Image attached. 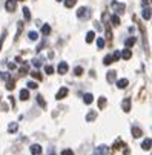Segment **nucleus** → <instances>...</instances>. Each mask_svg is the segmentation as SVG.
<instances>
[{"label":"nucleus","instance_id":"f257e3e1","mask_svg":"<svg viewBox=\"0 0 152 155\" xmlns=\"http://www.w3.org/2000/svg\"><path fill=\"white\" fill-rule=\"evenodd\" d=\"M111 8L114 9L115 14H123V11L126 9V5H124V3H120V2H112L111 3Z\"/></svg>","mask_w":152,"mask_h":155},{"label":"nucleus","instance_id":"f03ea898","mask_svg":"<svg viewBox=\"0 0 152 155\" xmlns=\"http://www.w3.org/2000/svg\"><path fill=\"white\" fill-rule=\"evenodd\" d=\"M89 16H91V14H89V8H86V6H82V8H78V11H77V17H78V19H84V20H86V19H89Z\"/></svg>","mask_w":152,"mask_h":155},{"label":"nucleus","instance_id":"7ed1b4c3","mask_svg":"<svg viewBox=\"0 0 152 155\" xmlns=\"http://www.w3.org/2000/svg\"><path fill=\"white\" fill-rule=\"evenodd\" d=\"M68 69H69V66H68V63H66V61H60L59 68H57V71H59V74H60V75L66 74V72H68Z\"/></svg>","mask_w":152,"mask_h":155},{"label":"nucleus","instance_id":"20e7f679","mask_svg":"<svg viewBox=\"0 0 152 155\" xmlns=\"http://www.w3.org/2000/svg\"><path fill=\"white\" fill-rule=\"evenodd\" d=\"M122 109L124 111V112H129V111H131V98H129V97L123 98V101H122Z\"/></svg>","mask_w":152,"mask_h":155},{"label":"nucleus","instance_id":"39448f33","mask_svg":"<svg viewBox=\"0 0 152 155\" xmlns=\"http://www.w3.org/2000/svg\"><path fill=\"white\" fill-rule=\"evenodd\" d=\"M5 8H6V11H8V12L16 11V8H17V2H16V0H8L6 5H5Z\"/></svg>","mask_w":152,"mask_h":155},{"label":"nucleus","instance_id":"423d86ee","mask_svg":"<svg viewBox=\"0 0 152 155\" xmlns=\"http://www.w3.org/2000/svg\"><path fill=\"white\" fill-rule=\"evenodd\" d=\"M108 146H105V144H101V146H98V148L95 149V155H108Z\"/></svg>","mask_w":152,"mask_h":155},{"label":"nucleus","instance_id":"0eeeda50","mask_svg":"<svg viewBox=\"0 0 152 155\" xmlns=\"http://www.w3.org/2000/svg\"><path fill=\"white\" fill-rule=\"evenodd\" d=\"M128 85H129L128 78H120V80H117V88L118 89H126Z\"/></svg>","mask_w":152,"mask_h":155},{"label":"nucleus","instance_id":"6e6552de","mask_svg":"<svg viewBox=\"0 0 152 155\" xmlns=\"http://www.w3.org/2000/svg\"><path fill=\"white\" fill-rule=\"evenodd\" d=\"M68 88H61V89L59 91V92H57V95H55V98L57 100H61V98H65V97L66 95H68Z\"/></svg>","mask_w":152,"mask_h":155},{"label":"nucleus","instance_id":"1a4fd4ad","mask_svg":"<svg viewBox=\"0 0 152 155\" xmlns=\"http://www.w3.org/2000/svg\"><path fill=\"white\" fill-rule=\"evenodd\" d=\"M120 57H122V59H124V60H129L132 57V52H131V49H129V48H126V49H123L122 52H120Z\"/></svg>","mask_w":152,"mask_h":155},{"label":"nucleus","instance_id":"9d476101","mask_svg":"<svg viewBox=\"0 0 152 155\" xmlns=\"http://www.w3.org/2000/svg\"><path fill=\"white\" fill-rule=\"evenodd\" d=\"M95 118H97V111H89V112L86 114V121H88V123L94 121Z\"/></svg>","mask_w":152,"mask_h":155},{"label":"nucleus","instance_id":"9b49d317","mask_svg":"<svg viewBox=\"0 0 152 155\" xmlns=\"http://www.w3.org/2000/svg\"><path fill=\"white\" fill-rule=\"evenodd\" d=\"M31 154L32 155H40L42 154V146L40 144H32L31 146Z\"/></svg>","mask_w":152,"mask_h":155},{"label":"nucleus","instance_id":"f8f14e48","mask_svg":"<svg viewBox=\"0 0 152 155\" xmlns=\"http://www.w3.org/2000/svg\"><path fill=\"white\" fill-rule=\"evenodd\" d=\"M137 43V37H129V38H126L124 40V46L126 48H131V46H134Z\"/></svg>","mask_w":152,"mask_h":155},{"label":"nucleus","instance_id":"ddd939ff","mask_svg":"<svg viewBox=\"0 0 152 155\" xmlns=\"http://www.w3.org/2000/svg\"><path fill=\"white\" fill-rule=\"evenodd\" d=\"M124 146H126V144H124V141H123L122 138H117V140H115V143H114L112 148H114V149H123Z\"/></svg>","mask_w":152,"mask_h":155},{"label":"nucleus","instance_id":"4468645a","mask_svg":"<svg viewBox=\"0 0 152 155\" xmlns=\"http://www.w3.org/2000/svg\"><path fill=\"white\" fill-rule=\"evenodd\" d=\"M132 135L135 137V138H138V137H141L143 135V131L140 129V127H137V126H132Z\"/></svg>","mask_w":152,"mask_h":155},{"label":"nucleus","instance_id":"2eb2a0df","mask_svg":"<svg viewBox=\"0 0 152 155\" xmlns=\"http://www.w3.org/2000/svg\"><path fill=\"white\" fill-rule=\"evenodd\" d=\"M141 16H143V19H145V20H151V8L149 6H145Z\"/></svg>","mask_w":152,"mask_h":155},{"label":"nucleus","instance_id":"dca6fc26","mask_svg":"<svg viewBox=\"0 0 152 155\" xmlns=\"http://www.w3.org/2000/svg\"><path fill=\"white\" fill-rule=\"evenodd\" d=\"M20 100H23V101L29 100V91L28 89H22L20 91Z\"/></svg>","mask_w":152,"mask_h":155},{"label":"nucleus","instance_id":"f3484780","mask_svg":"<svg viewBox=\"0 0 152 155\" xmlns=\"http://www.w3.org/2000/svg\"><path fill=\"white\" fill-rule=\"evenodd\" d=\"M83 101H84L86 104H91L92 101H94V95H92V94H89V92H88V94H84V97H83Z\"/></svg>","mask_w":152,"mask_h":155},{"label":"nucleus","instance_id":"a211bd4d","mask_svg":"<svg viewBox=\"0 0 152 155\" xmlns=\"http://www.w3.org/2000/svg\"><path fill=\"white\" fill-rule=\"evenodd\" d=\"M151 144H152V140H151V138H146V140L141 143V148L145 149V150H149V149H151Z\"/></svg>","mask_w":152,"mask_h":155},{"label":"nucleus","instance_id":"6ab92c4d","mask_svg":"<svg viewBox=\"0 0 152 155\" xmlns=\"http://www.w3.org/2000/svg\"><path fill=\"white\" fill-rule=\"evenodd\" d=\"M115 71H109L108 72V75H106V80H108L109 83H112V82H115Z\"/></svg>","mask_w":152,"mask_h":155},{"label":"nucleus","instance_id":"aec40b11","mask_svg":"<svg viewBox=\"0 0 152 155\" xmlns=\"http://www.w3.org/2000/svg\"><path fill=\"white\" fill-rule=\"evenodd\" d=\"M16 88V80H12V78H8V83H6V89L8 91H12Z\"/></svg>","mask_w":152,"mask_h":155},{"label":"nucleus","instance_id":"412c9836","mask_svg":"<svg viewBox=\"0 0 152 155\" xmlns=\"http://www.w3.org/2000/svg\"><path fill=\"white\" fill-rule=\"evenodd\" d=\"M8 131H9L11 134H14V132L19 131V125H17V123H9V126H8Z\"/></svg>","mask_w":152,"mask_h":155},{"label":"nucleus","instance_id":"4be33fe9","mask_svg":"<svg viewBox=\"0 0 152 155\" xmlns=\"http://www.w3.org/2000/svg\"><path fill=\"white\" fill-rule=\"evenodd\" d=\"M42 61H43L42 57H37V59L32 60V66H34L35 69H37V68H40V66H42Z\"/></svg>","mask_w":152,"mask_h":155},{"label":"nucleus","instance_id":"5701e85b","mask_svg":"<svg viewBox=\"0 0 152 155\" xmlns=\"http://www.w3.org/2000/svg\"><path fill=\"white\" fill-rule=\"evenodd\" d=\"M94 38H95V32H94V31H89L86 34V42L91 43V42H94Z\"/></svg>","mask_w":152,"mask_h":155},{"label":"nucleus","instance_id":"b1692460","mask_svg":"<svg viewBox=\"0 0 152 155\" xmlns=\"http://www.w3.org/2000/svg\"><path fill=\"white\" fill-rule=\"evenodd\" d=\"M23 17H25V20L26 22H29L31 20V12H29V8H23Z\"/></svg>","mask_w":152,"mask_h":155},{"label":"nucleus","instance_id":"393cba45","mask_svg":"<svg viewBox=\"0 0 152 155\" xmlns=\"http://www.w3.org/2000/svg\"><path fill=\"white\" fill-rule=\"evenodd\" d=\"M35 98H37V103H39L40 106H42V108H46V101H45L43 95H37Z\"/></svg>","mask_w":152,"mask_h":155},{"label":"nucleus","instance_id":"a878e982","mask_svg":"<svg viewBox=\"0 0 152 155\" xmlns=\"http://www.w3.org/2000/svg\"><path fill=\"white\" fill-rule=\"evenodd\" d=\"M28 37H29V40H31V42H35V40L39 38V34L35 32V31H31V32L28 34Z\"/></svg>","mask_w":152,"mask_h":155},{"label":"nucleus","instance_id":"bb28decb","mask_svg":"<svg viewBox=\"0 0 152 155\" xmlns=\"http://www.w3.org/2000/svg\"><path fill=\"white\" fill-rule=\"evenodd\" d=\"M19 29H17V34H16V40H19V37H20V34H22V29H23V22H19Z\"/></svg>","mask_w":152,"mask_h":155},{"label":"nucleus","instance_id":"cd10ccee","mask_svg":"<svg viewBox=\"0 0 152 155\" xmlns=\"http://www.w3.org/2000/svg\"><path fill=\"white\" fill-rule=\"evenodd\" d=\"M105 106H106V98L105 97H100V98H98V108L105 109Z\"/></svg>","mask_w":152,"mask_h":155},{"label":"nucleus","instance_id":"c85d7f7f","mask_svg":"<svg viewBox=\"0 0 152 155\" xmlns=\"http://www.w3.org/2000/svg\"><path fill=\"white\" fill-rule=\"evenodd\" d=\"M42 32H43V35H48L49 32H51V26H49V25H43L42 26Z\"/></svg>","mask_w":152,"mask_h":155},{"label":"nucleus","instance_id":"c756f323","mask_svg":"<svg viewBox=\"0 0 152 155\" xmlns=\"http://www.w3.org/2000/svg\"><path fill=\"white\" fill-rule=\"evenodd\" d=\"M103 63L108 66V65H111V63H114V60H112V55H106L105 59H103Z\"/></svg>","mask_w":152,"mask_h":155},{"label":"nucleus","instance_id":"7c9ffc66","mask_svg":"<svg viewBox=\"0 0 152 155\" xmlns=\"http://www.w3.org/2000/svg\"><path fill=\"white\" fill-rule=\"evenodd\" d=\"M75 3H77V0H65V6L66 8H72Z\"/></svg>","mask_w":152,"mask_h":155},{"label":"nucleus","instance_id":"2f4dec72","mask_svg":"<svg viewBox=\"0 0 152 155\" xmlns=\"http://www.w3.org/2000/svg\"><path fill=\"white\" fill-rule=\"evenodd\" d=\"M111 22H112L114 25H120V17H118V14H114L112 17H111Z\"/></svg>","mask_w":152,"mask_h":155},{"label":"nucleus","instance_id":"473e14b6","mask_svg":"<svg viewBox=\"0 0 152 155\" xmlns=\"http://www.w3.org/2000/svg\"><path fill=\"white\" fill-rule=\"evenodd\" d=\"M26 86H28V89H37V88H39V85L35 82H28V83H26Z\"/></svg>","mask_w":152,"mask_h":155},{"label":"nucleus","instance_id":"72a5a7b5","mask_svg":"<svg viewBox=\"0 0 152 155\" xmlns=\"http://www.w3.org/2000/svg\"><path fill=\"white\" fill-rule=\"evenodd\" d=\"M97 46L100 48V49H103V48H105V40H103L101 37H98V38H97Z\"/></svg>","mask_w":152,"mask_h":155},{"label":"nucleus","instance_id":"f704fd0d","mask_svg":"<svg viewBox=\"0 0 152 155\" xmlns=\"http://www.w3.org/2000/svg\"><path fill=\"white\" fill-rule=\"evenodd\" d=\"M74 74L77 75V77H80V75L83 74V68H82V66H77V68L74 69Z\"/></svg>","mask_w":152,"mask_h":155},{"label":"nucleus","instance_id":"c9c22d12","mask_svg":"<svg viewBox=\"0 0 152 155\" xmlns=\"http://www.w3.org/2000/svg\"><path fill=\"white\" fill-rule=\"evenodd\" d=\"M45 72H46L48 75L52 74V72H54V68H52V66H49V65H46V66H45Z\"/></svg>","mask_w":152,"mask_h":155},{"label":"nucleus","instance_id":"e433bc0d","mask_svg":"<svg viewBox=\"0 0 152 155\" xmlns=\"http://www.w3.org/2000/svg\"><path fill=\"white\" fill-rule=\"evenodd\" d=\"M31 75H32L34 78H37V80H42V75H40L39 71H32V72H31Z\"/></svg>","mask_w":152,"mask_h":155},{"label":"nucleus","instance_id":"4c0bfd02","mask_svg":"<svg viewBox=\"0 0 152 155\" xmlns=\"http://www.w3.org/2000/svg\"><path fill=\"white\" fill-rule=\"evenodd\" d=\"M6 31H3V34H2V37H0V51H2V45H3V42H5V37H6Z\"/></svg>","mask_w":152,"mask_h":155},{"label":"nucleus","instance_id":"58836bf2","mask_svg":"<svg viewBox=\"0 0 152 155\" xmlns=\"http://www.w3.org/2000/svg\"><path fill=\"white\" fill-rule=\"evenodd\" d=\"M8 78H9L8 72H0V80H8Z\"/></svg>","mask_w":152,"mask_h":155},{"label":"nucleus","instance_id":"ea45409f","mask_svg":"<svg viewBox=\"0 0 152 155\" xmlns=\"http://www.w3.org/2000/svg\"><path fill=\"white\" fill-rule=\"evenodd\" d=\"M61 155H74V152H72V149H65L61 152Z\"/></svg>","mask_w":152,"mask_h":155},{"label":"nucleus","instance_id":"a19ab883","mask_svg":"<svg viewBox=\"0 0 152 155\" xmlns=\"http://www.w3.org/2000/svg\"><path fill=\"white\" fill-rule=\"evenodd\" d=\"M20 72L23 74V75H26V74H28V66H26V65L22 66V68H20Z\"/></svg>","mask_w":152,"mask_h":155},{"label":"nucleus","instance_id":"79ce46f5","mask_svg":"<svg viewBox=\"0 0 152 155\" xmlns=\"http://www.w3.org/2000/svg\"><path fill=\"white\" fill-rule=\"evenodd\" d=\"M112 60H120V51H115V52H114Z\"/></svg>","mask_w":152,"mask_h":155},{"label":"nucleus","instance_id":"37998d69","mask_svg":"<svg viewBox=\"0 0 152 155\" xmlns=\"http://www.w3.org/2000/svg\"><path fill=\"white\" fill-rule=\"evenodd\" d=\"M8 68H9V69H16L17 66H16V63H8Z\"/></svg>","mask_w":152,"mask_h":155},{"label":"nucleus","instance_id":"c03bdc74","mask_svg":"<svg viewBox=\"0 0 152 155\" xmlns=\"http://www.w3.org/2000/svg\"><path fill=\"white\" fill-rule=\"evenodd\" d=\"M151 0H143V6H149Z\"/></svg>","mask_w":152,"mask_h":155},{"label":"nucleus","instance_id":"a18cd8bd","mask_svg":"<svg viewBox=\"0 0 152 155\" xmlns=\"http://www.w3.org/2000/svg\"><path fill=\"white\" fill-rule=\"evenodd\" d=\"M95 28H97L98 31H101V29H103V28H101V25L98 23V22H95Z\"/></svg>","mask_w":152,"mask_h":155},{"label":"nucleus","instance_id":"49530a36","mask_svg":"<svg viewBox=\"0 0 152 155\" xmlns=\"http://www.w3.org/2000/svg\"><path fill=\"white\" fill-rule=\"evenodd\" d=\"M9 101H11V106H16V101H14V97H9Z\"/></svg>","mask_w":152,"mask_h":155},{"label":"nucleus","instance_id":"de8ad7c7","mask_svg":"<svg viewBox=\"0 0 152 155\" xmlns=\"http://www.w3.org/2000/svg\"><path fill=\"white\" fill-rule=\"evenodd\" d=\"M16 2H25V0H16Z\"/></svg>","mask_w":152,"mask_h":155},{"label":"nucleus","instance_id":"09e8293b","mask_svg":"<svg viewBox=\"0 0 152 155\" xmlns=\"http://www.w3.org/2000/svg\"><path fill=\"white\" fill-rule=\"evenodd\" d=\"M57 2H61V0H57Z\"/></svg>","mask_w":152,"mask_h":155},{"label":"nucleus","instance_id":"8fccbe9b","mask_svg":"<svg viewBox=\"0 0 152 155\" xmlns=\"http://www.w3.org/2000/svg\"><path fill=\"white\" fill-rule=\"evenodd\" d=\"M51 155H55V154H51Z\"/></svg>","mask_w":152,"mask_h":155}]
</instances>
